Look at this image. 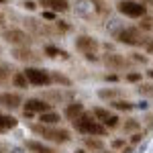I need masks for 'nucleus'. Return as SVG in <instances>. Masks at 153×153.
<instances>
[{
	"label": "nucleus",
	"instance_id": "f257e3e1",
	"mask_svg": "<svg viewBox=\"0 0 153 153\" xmlns=\"http://www.w3.org/2000/svg\"><path fill=\"white\" fill-rule=\"evenodd\" d=\"M29 129L33 135L41 137V141L51 143V145H65L71 141V133L59 125H41V123H31Z\"/></svg>",
	"mask_w": 153,
	"mask_h": 153
},
{
	"label": "nucleus",
	"instance_id": "f03ea898",
	"mask_svg": "<svg viewBox=\"0 0 153 153\" xmlns=\"http://www.w3.org/2000/svg\"><path fill=\"white\" fill-rule=\"evenodd\" d=\"M71 125H74V129L78 131L80 135H86V137H106L108 135L106 127L100 125L94 118L92 110H84L76 120H71Z\"/></svg>",
	"mask_w": 153,
	"mask_h": 153
},
{
	"label": "nucleus",
	"instance_id": "7ed1b4c3",
	"mask_svg": "<svg viewBox=\"0 0 153 153\" xmlns=\"http://www.w3.org/2000/svg\"><path fill=\"white\" fill-rule=\"evenodd\" d=\"M114 39H117V43L127 45V47H143L149 37L145 35L139 27H125L114 35Z\"/></svg>",
	"mask_w": 153,
	"mask_h": 153
},
{
	"label": "nucleus",
	"instance_id": "20e7f679",
	"mask_svg": "<svg viewBox=\"0 0 153 153\" xmlns=\"http://www.w3.org/2000/svg\"><path fill=\"white\" fill-rule=\"evenodd\" d=\"M25 78L29 86H37V88H43V86H51V70L45 68H39V65H27L23 70Z\"/></svg>",
	"mask_w": 153,
	"mask_h": 153
},
{
	"label": "nucleus",
	"instance_id": "39448f33",
	"mask_svg": "<svg viewBox=\"0 0 153 153\" xmlns=\"http://www.w3.org/2000/svg\"><path fill=\"white\" fill-rule=\"evenodd\" d=\"M117 10L123 14V16H129V19H135L139 21L147 14V6L139 2V0H118L117 2Z\"/></svg>",
	"mask_w": 153,
	"mask_h": 153
},
{
	"label": "nucleus",
	"instance_id": "423d86ee",
	"mask_svg": "<svg viewBox=\"0 0 153 153\" xmlns=\"http://www.w3.org/2000/svg\"><path fill=\"white\" fill-rule=\"evenodd\" d=\"M92 114H94V118L100 125H104L106 131H114V129L120 127L118 114L112 112V110H108V108H104V106H94V108H92Z\"/></svg>",
	"mask_w": 153,
	"mask_h": 153
},
{
	"label": "nucleus",
	"instance_id": "0eeeda50",
	"mask_svg": "<svg viewBox=\"0 0 153 153\" xmlns=\"http://www.w3.org/2000/svg\"><path fill=\"white\" fill-rule=\"evenodd\" d=\"M100 61L104 63L106 68L110 71H127L133 65V61L129 57H125V55H120V53H114V51H110V53H104Z\"/></svg>",
	"mask_w": 153,
	"mask_h": 153
},
{
	"label": "nucleus",
	"instance_id": "6e6552de",
	"mask_svg": "<svg viewBox=\"0 0 153 153\" xmlns=\"http://www.w3.org/2000/svg\"><path fill=\"white\" fill-rule=\"evenodd\" d=\"M4 37V41L12 45V47H27V45H31V35L23 31V29H10V31H4L2 33Z\"/></svg>",
	"mask_w": 153,
	"mask_h": 153
},
{
	"label": "nucleus",
	"instance_id": "1a4fd4ad",
	"mask_svg": "<svg viewBox=\"0 0 153 153\" xmlns=\"http://www.w3.org/2000/svg\"><path fill=\"white\" fill-rule=\"evenodd\" d=\"M23 104H25V117L27 118H33L35 114H43L47 110H53V104H49L43 98H29Z\"/></svg>",
	"mask_w": 153,
	"mask_h": 153
},
{
	"label": "nucleus",
	"instance_id": "9d476101",
	"mask_svg": "<svg viewBox=\"0 0 153 153\" xmlns=\"http://www.w3.org/2000/svg\"><path fill=\"white\" fill-rule=\"evenodd\" d=\"M23 96L21 92H10V90H4V92H0V108L2 110H19L21 106H23Z\"/></svg>",
	"mask_w": 153,
	"mask_h": 153
},
{
	"label": "nucleus",
	"instance_id": "9b49d317",
	"mask_svg": "<svg viewBox=\"0 0 153 153\" xmlns=\"http://www.w3.org/2000/svg\"><path fill=\"white\" fill-rule=\"evenodd\" d=\"M76 49L82 53V55H88V53H98L100 49V41L92 35H78L76 37Z\"/></svg>",
	"mask_w": 153,
	"mask_h": 153
},
{
	"label": "nucleus",
	"instance_id": "f8f14e48",
	"mask_svg": "<svg viewBox=\"0 0 153 153\" xmlns=\"http://www.w3.org/2000/svg\"><path fill=\"white\" fill-rule=\"evenodd\" d=\"M25 149L29 153H59L53 145H49L45 141H39V139H27L25 141Z\"/></svg>",
	"mask_w": 153,
	"mask_h": 153
},
{
	"label": "nucleus",
	"instance_id": "ddd939ff",
	"mask_svg": "<svg viewBox=\"0 0 153 153\" xmlns=\"http://www.w3.org/2000/svg\"><path fill=\"white\" fill-rule=\"evenodd\" d=\"M14 59L16 61H39L41 55L31 49V45L27 47H14Z\"/></svg>",
	"mask_w": 153,
	"mask_h": 153
},
{
	"label": "nucleus",
	"instance_id": "4468645a",
	"mask_svg": "<svg viewBox=\"0 0 153 153\" xmlns=\"http://www.w3.org/2000/svg\"><path fill=\"white\" fill-rule=\"evenodd\" d=\"M39 4L49 12H68L70 2L68 0H39Z\"/></svg>",
	"mask_w": 153,
	"mask_h": 153
},
{
	"label": "nucleus",
	"instance_id": "2eb2a0df",
	"mask_svg": "<svg viewBox=\"0 0 153 153\" xmlns=\"http://www.w3.org/2000/svg\"><path fill=\"white\" fill-rule=\"evenodd\" d=\"M84 110H86V108H84L82 102L74 100V102H68V104H65V108H63V117L68 118V120H76Z\"/></svg>",
	"mask_w": 153,
	"mask_h": 153
},
{
	"label": "nucleus",
	"instance_id": "dca6fc26",
	"mask_svg": "<svg viewBox=\"0 0 153 153\" xmlns=\"http://www.w3.org/2000/svg\"><path fill=\"white\" fill-rule=\"evenodd\" d=\"M84 149H88L90 153L102 151V149H106L104 139H102V137H84Z\"/></svg>",
	"mask_w": 153,
	"mask_h": 153
},
{
	"label": "nucleus",
	"instance_id": "f3484780",
	"mask_svg": "<svg viewBox=\"0 0 153 153\" xmlns=\"http://www.w3.org/2000/svg\"><path fill=\"white\" fill-rule=\"evenodd\" d=\"M16 125H19V120L12 117V114L0 110V133H8V131H12Z\"/></svg>",
	"mask_w": 153,
	"mask_h": 153
},
{
	"label": "nucleus",
	"instance_id": "a211bd4d",
	"mask_svg": "<svg viewBox=\"0 0 153 153\" xmlns=\"http://www.w3.org/2000/svg\"><path fill=\"white\" fill-rule=\"evenodd\" d=\"M39 123L41 125H59L61 123V114L55 110H47L43 114H39Z\"/></svg>",
	"mask_w": 153,
	"mask_h": 153
},
{
	"label": "nucleus",
	"instance_id": "6ab92c4d",
	"mask_svg": "<svg viewBox=\"0 0 153 153\" xmlns=\"http://www.w3.org/2000/svg\"><path fill=\"white\" fill-rule=\"evenodd\" d=\"M10 84H12V88H16V90H27L29 88V82H27L23 71H14L10 78Z\"/></svg>",
	"mask_w": 153,
	"mask_h": 153
},
{
	"label": "nucleus",
	"instance_id": "aec40b11",
	"mask_svg": "<svg viewBox=\"0 0 153 153\" xmlns=\"http://www.w3.org/2000/svg\"><path fill=\"white\" fill-rule=\"evenodd\" d=\"M98 98L112 102V100L120 98V90H118V88H102V90H98Z\"/></svg>",
	"mask_w": 153,
	"mask_h": 153
},
{
	"label": "nucleus",
	"instance_id": "412c9836",
	"mask_svg": "<svg viewBox=\"0 0 153 153\" xmlns=\"http://www.w3.org/2000/svg\"><path fill=\"white\" fill-rule=\"evenodd\" d=\"M110 106H112V110H125V112H131L133 108H135V104L131 102V100H125V98H117V100H112L110 102Z\"/></svg>",
	"mask_w": 153,
	"mask_h": 153
},
{
	"label": "nucleus",
	"instance_id": "4be33fe9",
	"mask_svg": "<svg viewBox=\"0 0 153 153\" xmlns=\"http://www.w3.org/2000/svg\"><path fill=\"white\" fill-rule=\"evenodd\" d=\"M12 74H14V70L10 63H0V86H6L10 82Z\"/></svg>",
	"mask_w": 153,
	"mask_h": 153
},
{
	"label": "nucleus",
	"instance_id": "5701e85b",
	"mask_svg": "<svg viewBox=\"0 0 153 153\" xmlns=\"http://www.w3.org/2000/svg\"><path fill=\"white\" fill-rule=\"evenodd\" d=\"M51 84H59L61 88H70V86H71V80L68 78V76H63L61 71L51 70Z\"/></svg>",
	"mask_w": 153,
	"mask_h": 153
},
{
	"label": "nucleus",
	"instance_id": "b1692460",
	"mask_svg": "<svg viewBox=\"0 0 153 153\" xmlns=\"http://www.w3.org/2000/svg\"><path fill=\"white\" fill-rule=\"evenodd\" d=\"M141 129V123L137 120V118H127L125 123H123V133L125 135H133V133H137V131Z\"/></svg>",
	"mask_w": 153,
	"mask_h": 153
},
{
	"label": "nucleus",
	"instance_id": "393cba45",
	"mask_svg": "<svg viewBox=\"0 0 153 153\" xmlns=\"http://www.w3.org/2000/svg\"><path fill=\"white\" fill-rule=\"evenodd\" d=\"M43 53H45L47 57H63V59H68V53H65L63 49L55 47V45H45V49H43Z\"/></svg>",
	"mask_w": 153,
	"mask_h": 153
},
{
	"label": "nucleus",
	"instance_id": "a878e982",
	"mask_svg": "<svg viewBox=\"0 0 153 153\" xmlns=\"http://www.w3.org/2000/svg\"><path fill=\"white\" fill-rule=\"evenodd\" d=\"M137 27L147 35V33H151V31H153V19L149 16V14H145L143 19H139V25H137Z\"/></svg>",
	"mask_w": 153,
	"mask_h": 153
},
{
	"label": "nucleus",
	"instance_id": "bb28decb",
	"mask_svg": "<svg viewBox=\"0 0 153 153\" xmlns=\"http://www.w3.org/2000/svg\"><path fill=\"white\" fill-rule=\"evenodd\" d=\"M125 82H129V84L143 82V71H127L125 74Z\"/></svg>",
	"mask_w": 153,
	"mask_h": 153
},
{
	"label": "nucleus",
	"instance_id": "cd10ccee",
	"mask_svg": "<svg viewBox=\"0 0 153 153\" xmlns=\"http://www.w3.org/2000/svg\"><path fill=\"white\" fill-rule=\"evenodd\" d=\"M131 61L133 63H141V65H147L149 63V57H147V53H139V51H135V53H131Z\"/></svg>",
	"mask_w": 153,
	"mask_h": 153
},
{
	"label": "nucleus",
	"instance_id": "c85d7f7f",
	"mask_svg": "<svg viewBox=\"0 0 153 153\" xmlns=\"http://www.w3.org/2000/svg\"><path fill=\"white\" fill-rule=\"evenodd\" d=\"M125 147H127V139H125V137H118V139H112V141H110V149L117 151V153L123 151Z\"/></svg>",
	"mask_w": 153,
	"mask_h": 153
},
{
	"label": "nucleus",
	"instance_id": "c756f323",
	"mask_svg": "<svg viewBox=\"0 0 153 153\" xmlns=\"http://www.w3.org/2000/svg\"><path fill=\"white\" fill-rule=\"evenodd\" d=\"M137 92L141 96H147L153 92V82H139V86H137Z\"/></svg>",
	"mask_w": 153,
	"mask_h": 153
},
{
	"label": "nucleus",
	"instance_id": "7c9ffc66",
	"mask_svg": "<svg viewBox=\"0 0 153 153\" xmlns=\"http://www.w3.org/2000/svg\"><path fill=\"white\" fill-rule=\"evenodd\" d=\"M141 139H143V135H141V133H139V131L131 135V143H133V145H135V143H139V141H141Z\"/></svg>",
	"mask_w": 153,
	"mask_h": 153
},
{
	"label": "nucleus",
	"instance_id": "2f4dec72",
	"mask_svg": "<svg viewBox=\"0 0 153 153\" xmlns=\"http://www.w3.org/2000/svg\"><path fill=\"white\" fill-rule=\"evenodd\" d=\"M106 82H118V74H104Z\"/></svg>",
	"mask_w": 153,
	"mask_h": 153
},
{
	"label": "nucleus",
	"instance_id": "473e14b6",
	"mask_svg": "<svg viewBox=\"0 0 153 153\" xmlns=\"http://www.w3.org/2000/svg\"><path fill=\"white\" fill-rule=\"evenodd\" d=\"M25 6H27L29 10H33V8H35V2H31V0H29V2H25Z\"/></svg>",
	"mask_w": 153,
	"mask_h": 153
},
{
	"label": "nucleus",
	"instance_id": "72a5a7b5",
	"mask_svg": "<svg viewBox=\"0 0 153 153\" xmlns=\"http://www.w3.org/2000/svg\"><path fill=\"white\" fill-rule=\"evenodd\" d=\"M131 151H133V147H131V145H127V147H125L120 153H131Z\"/></svg>",
	"mask_w": 153,
	"mask_h": 153
},
{
	"label": "nucleus",
	"instance_id": "f704fd0d",
	"mask_svg": "<svg viewBox=\"0 0 153 153\" xmlns=\"http://www.w3.org/2000/svg\"><path fill=\"white\" fill-rule=\"evenodd\" d=\"M74 153H90V151H88V149H84V147H82V149H76Z\"/></svg>",
	"mask_w": 153,
	"mask_h": 153
},
{
	"label": "nucleus",
	"instance_id": "c9c22d12",
	"mask_svg": "<svg viewBox=\"0 0 153 153\" xmlns=\"http://www.w3.org/2000/svg\"><path fill=\"white\" fill-rule=\"evenodd\" d=\"M145 74H147V78H151V80H153V70H147Z\"/></svg>",
	"mask_w": 153,
	"mask_h": 153
},
{
	"label": "nucleus",
	"instance_id": "e433bc0d",
	"mask_svg": "<svg viewBox=\"0 0 153 153\" xmlns=\"http://www.w3.org/2000/svg\"><path fill=\"white\" fill-rule=\"evenodd\" d=\"M98 153H117V151H112V149H102V151H98Z\"/></svg>",
	"mask_w": 153,
	"mask_h": 153
},
{
	"label": "nucleus",
	"instance_id": "4c0bfd02",
	"mask_svg": "<svg viewBox=\"0 0 153 153\" xmlns=\"http://www.w3.org/2000/svg\"><path fill=\"white\" fill-rule=\"evenodd\" d=\"M0 153H6V151H4V149H2V147H0Z\"/></svg>",
	"mask_w": 153,
	"mask_h": 153
},
{
	"label": "nucleus",
	"instance_id": "58836bf2",
	"mask_svg": "<svg viewBox=\"0 0 153 153\" xmlns=\"http://www.w3.org/2000/svg\"><path fill=\"white\" fill-rule=\"evenodd\" d=\"M4 2H6V0H0V4H4Z\"/></svg>",
	"mask_w": 153,
	"mask_h": 153
}]
</instances>
